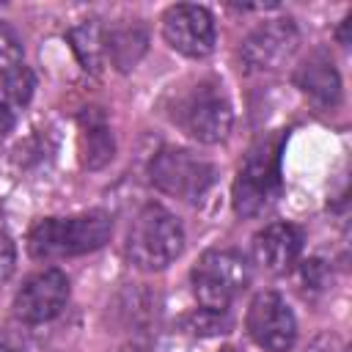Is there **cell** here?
<instances>
[{
    "label": "cell",
    "instance_id": "16",
    "mask_svg": "<svg viewBox=\"0 0 352 352\" xmlns=\"http://www.w3.org/2000/svg\"><path fill=\"white\" fill-rule=\"evenodd\" d=\"M33 88H36V77L25 63L3 77V94H6V99L11 104H19V107L28 104L30 96H33Z\"/></svg>",
    "mask_w": 352,
    "mask_h": 352
},
{
    "label": "cell",
    "instance_id": "4",
    "mask_svg": "<svg viewBox=\"0 0 352 352\" xmlns=\"http://www.w3.org/2000/svg\"><path fill=\"white\" fill-rule=\"evenodd\" d=\"M280 187V143L258 140L234 182V209L242 217L258 214Z\"/></svg>",
    "mask_w": 352,
    "mask_h": 352
},
{
    "label": "cell",
    "instance_id": "21",
    "mask_svg": "<svg viewBox=\"0 0 352 352\" xmlns=\"http://www.w3.org/2000/svg\"><path fill=\"white\" fill-rule=\"evenodd\" d=\"M0 352H16V349H11V346H3V344H0Z\"/></svg>",
    "mask_w": 352,
    "mask_h": 352
},
{
    "label": "cell",
    "instance_id": "11",
    "mask_svg": "<svg viewBox=\"0 0 352 352\" xmlns=\"http://www.w3.org/2000/svg\"><path fill=\"white\" fill-rule=\"evenodd\" d=\"M302 250V234L292 223H272L253 236V258L270 272H286Z\"/></svg>",
    "mask_w": 352,
    "mask_h": 352
},
{
    "label": "cell",
    "instance_id": "15",
    "mask_svg": "<svg viewBox=\"0 0 352 352\" xmlns=\"http://www.w3.org/2000/svg\"><path fill=\"white\" fill-rule=\"evenodd\" d=\"M69 41L72 50L77 55V60L82 63V69L88 72H99L102 60H104V30L96 19H85L77 28L69 30Z\"/></svg>",
    "mask_w": 352,
    "mask_h": 352
},
{
    "label": "cell",
    "instance_id": "10",
    "mask_svg": "<svg viewBox=\"0 0 352 352\" xmlns=\"http://www.w3.org/2000/svg\"><path fill=\"white\" fill-rule=\"evenodd\" d=\"M300 33L292 19H270L242 41V60L253 72H272L294 55Z\"/></svg>",
    "mask_w": 352,
    "mask_h": 352
},
{
    "label": "cell",
    "instance_id": "3",
    "mask_svg": "<svg viewBox=\"0 0 352 352\" xmlns=\"http://www.w3.org/2000/svg\"><path fill=\"white\" fill-rule=\"evenodd\" d=\"M250 283V264L236 250H206L192 267V289L201 311L226 314Z\"/></svg>",
    "mask_w": 352,
    "mask_h": 352
},
{
    "label": "cell",
    "instance_id": "14",
    "mask_svg": "<svg viewBox=\"0 0 352 352\" xmlns=\"http://www.w3.org/2000/svg\"><path fill=\"white\" fill-rule=\"evenodd\" d=\"M148 50V30L140 22H121L104 33V55L118 72H129Z\"/></svg>",
    "mask_w": 352,
    "mask_h": 352
},
{
    "label": "cell",
    "instance_id": "9",
    "mask_svg": "<svg viewBox=\"0 0 352 352\" xmlns=\"http://www.w3.org/2000/svg\"><path fill=\"white\" fill-rule=\"evenodd\" d=\"M66 300H69V278L60 270L47 267L41 272L30 275L19 286V292L14 297V314L30 324L50 322L52 316H58L63 311Z\"/></svg>",
    "mask_w": 352,
    "mask_h": 352
},
{
    "label": "cell",
    "instance_id": "18",
    "mask_svg": "<svg viewBox=\"0 0 352 352\" xmlns=\"http://www.w3.org/2000/svg\"><path fill=\"white\" fill-rule=\"evenodd\" d=\"M14 264H16V248H14V239L0 220V283H6L11 278Z\"/></svg>",
    "mask_w": 352,
    "mask_h": 352
},
{
    "label": "cell",
    "instance_id": "2",
    "mask_svg": "<svg viewBox=\"0 0 352 352\" xmlns=\"http://www.w3.org/2000/svg\"><path fill=\"white\" fill-rule=\"evenodd\" d=\"M184 248V231L176 214H170L160 204H146L132 220L126 236V253L140 270H165L179 258Z\"/></svg>",
    "mask_w": 352,
    "mask_h": 352
},
{
    "label": "cell",
    "instance_id": "20",
    "mask_svg": "<svg viewBox=\"0 0 352 352\" xmlns=\"http://www.w3.org/2000/svg\"><path fill=\"white\" fill-rule=\"evenodd\" d=\"M346 28H349V19H344V25H341V30H338V41L346 47Z\"/></svg>",
    "mask_w": 352,
    "mask_h": 352
},
{
    "label": "cell",
    "instance_id": "19",
    "mask_svg": "<svg viewBox=\"0 0 352 352\" xmlns=\"http://www.w3.org/2000/svg\"><path fill=\"white\" fill-rule=\"evenodd\" d=\"M11 126H14V113L0 102V138H3V135H8V132H11Z\"/></svg>",
    "mask_w": 352,
    "mask_h": 352
},
{
    "label": "cell",
    "instance_id": "8",
    "mask_svg": "<svg viewBox=\"0 0 352 352\" xmlns=\"http://www.w3.org/2000/svg\"><path fill=\"white\" fill-rule=\"evenodd\" d=\"M162 36L165 41L187 55V58H204L214 50V19L204 6H192V3H179L170 6L162 16Z\"/></svg>",
    "mask_w": 352,
    "mask_h": 352
},
{
    "label": "cell",
    "instance_id": "13",
    "mask_svg": "<svg viewBox=\"0 0 352 352\" xmlns=\"http://www.w3.org/2000/svg\"><path fill=\"white\" fill-rule=\"evenodd\" d=\"M116 157V140L110 126L104 124V116L94 110L80 116V162L88 170L104 168Z\"/></svg>",
    "mask_w": 352,
    "mask_h": 352
},
{
    "label": "cell",
    "instance_id": "12",
    "mask_svg": "<svg viewBox=\"0 0 352 352\" xmlns=\"http://www.w3.org/2000/svg\"><path fill=\"white\" fill-rule=\"evenodd\" d=\"M297 88L319 107H336L341 102V77L327 52H311L294 72Z\"/></svg>",
    "mask_w": 352,
    "mask_h": 352
},
{
    "label": "cell",
    "instance_id": "17",
    "mask_svg": "<svg viewBox=\"0 0 352 352\" xmlns=\"http://www.w3.org/2000/svg\"><path fill=\"white\" fill-rule=\"evenodd\" d=\"M22 66V44L8 25H0V80Z\"/></svg>",
    "mask_w": 352,
    "mask_h": 352
},
{
    "label": "cell",
    "instance_id": "7",
    "mask_svg": "<svg viewBox=\"0 0 352 352\" xmlns=\"http://www.w3.org/2000/svg\"><path fill=\"white\" fill-rule=\"evenodd\" d=\"M245 327L264 352H289L297 338L294 314L278 292H258L250 300Z\"/></svg>",
    "mask_w": 352,
    "mask_h": 352
},
{
    "label": "cell",
    "instance_id": "1",
    "mask_svg": "<svg viewBox=\"0 0 352 352\" xmlns=\"http://www.w3.org/2000/svg\"><path fill=\"white\" fill-rule=\"evenodd\" d=\"M110 234L113 220L104 212H88L77 217H47L33 226L28 236V250L33 258L82 256L107 245Z\"/></svg>",
    "mask_w": 352,
    "mask_h": 352
},
{
    "label": "cell",
    "instance_id": "6",
    "mask_svg": "<svg viewBox=\"0 0 352 352\" xmlns=\"http://www.w3.org/2000/svg\"><path fill=\"white\" fill-rule=\"evenodd\" d=\"M148 176L160 192L195 204L212 187L214 168H212V162H206L204 157H198L187 148L168 146L154 154V160L148 165Z\"/></svg>",
    "mask_w": 352,
    "mask_h": 352
},
{
    "label": "cell",
    "instance_id": "5",
    "mask_svg": "<svg viewBox=\"0 0 352 352\" xmlns=\"http://www.w3.org/2000/svg\"><path fill=\"white\" fill-rule=\"evenodd\" d=\"M173 121L198 143H220L231 132L234 110L217 82H198L176 102Z\"/></svg>",
    "mask_w": 352,
    "mask_h": 352
}]
</instances>
